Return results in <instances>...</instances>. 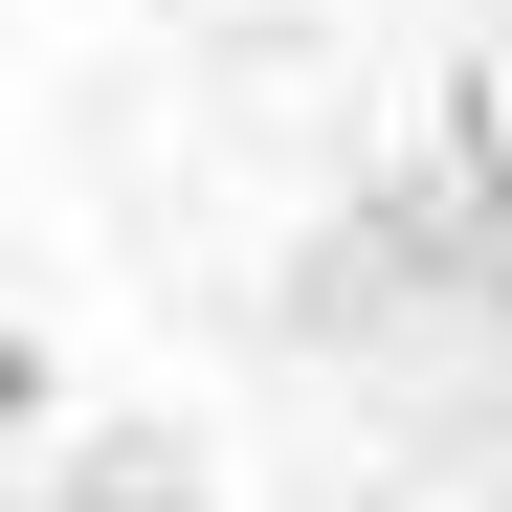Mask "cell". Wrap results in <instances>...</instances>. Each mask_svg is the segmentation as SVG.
Segmentation results:
<instances>
[{
	"instance_id": "cell-1",
	"label": "cell",
	"mask_w": 512,
	"mask_h": 512,
	"mask_svg": "<svg viewBox=\"0 0 512 512\" xmlns=\"http://www.w3.org/2000/svg\"><path fill=\"white\" fill-rule=\"evenodd\" d=\"M23 423H45V334H0V446H23Z\"/></svg>"
},
{
	"instance_id": "cell-2",
	"label": "cell",
	"mask_w": 512,
	"mask_h": 512,
	"mask_svg": "<svg viewBox=\"0 0 512 512\" xmlns=\"http://www.w3.org/2000/svg\"><path fill=\"white\" fill-rule=\"evenodd\" d=\"M112 512H179V490H112Z\"/></svg>"
}]
</instances>
